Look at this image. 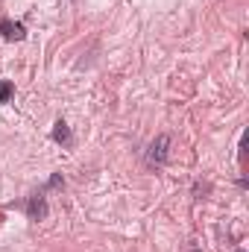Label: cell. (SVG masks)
Masks as SVG:
<instances>
[{"mask_svg": "<svg viewBox=\"0 0 249 252\" xmlns=\"http://www.w3.org/2000/svg\"><path fill=\"white\" fill-rule=\"evenodd\" d=\"M167 150H170V135H158L150 150H147V161L150 164H164L167 161Z\"/></svg>", "mask_w": 249, "mask_h": 252, "instance_id": "1", "label": "cell"}, {"mask_svg": "<svg viewBox=\"0 0 249 252\" xmlns=\"http://www.w3.org/2000/svg\"><path fill=\"white\" fill-rule=\"evenodd\" d=\"M0 32L6 41H24L27 38V27L18 21H9V18H0Z\"/></svg>", "mask_w": 249, "mask_h": 252, "instance_id": "2", "label": "cell"}, {"mask_svg": "<svg viewBox=\"0 0 249 252\" xmlns=\"http://www.w3.org/2000/svg\"><path fill=\"white\" fill-rule=\"evenodd\" d=\"M27 214H30V220H44L47 217V199H44V193H35V196L27 199Z\"/></svg>", "mask_w": 249, "mask_h": 252, "instance_id": "3", "label": "cell"}, {"mask_svg": "<svg viewBox=\"0 0 249 252\" xmlns=\"http://www.w3.org/2000/svg\"><path fill=\"white\" fill-rule=\"evenodd\" d=\"M53 141L56 144H64V147L73 144V132H70V126L64 124V121H56L53 124Z\"/></svg>", "mask_w": 249, "mask_h": 252, "instance_id": "4", "label": "cell"}, {"mask_svg": "<svg viewBox=\"0 0 249 252\" xmlns=\"http://www.w3.org/2000/svg\"><path fill=\"white\" fill-rule=\"evenodd\" d=\"M12 91H15V85H12L9 79H3V82H0V103H9V100H12Z\"/></svg>", "mask_w": 249, "mask_h": 252, "instance_id": "5", "label": "cell"}, {"mask_svg": "<svg viewBox=\"0 0 249 252\" xmlns=\"http://www.w3.org/2000/svg\"><path fill=\"white\" fill-rule=\"evenodd\" d=\"M62 185H64V179L59 176V173H56V176H50V182H47V188H50V190H53V188H62Z\"/></svg>", "mask_w": 249, "mask_h": 252, "instance_id": "6", "label": "cell"}, {"mask_svg": "<svg viewBox=\"0 0 249 252\" xmlns=\"http://www.w3.org/2000/svg\"><path fill=\"white\" fill-rule=\"evenodd\" d=\"M235 252H244V250H235Z\"/></svg>", "mask_w": 249, "mask_h": 252, "instance_id": "7", "label": "cell"}]
</instances>
